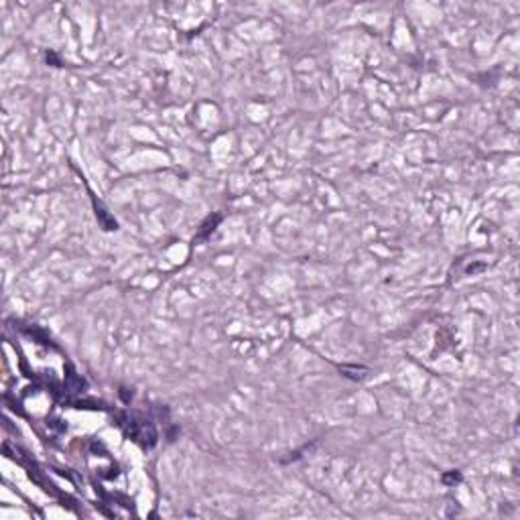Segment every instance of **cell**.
Masks as SVG:
<instances>
[{
  "label": "cell",
  "mask_w": 520,
  "mask_h": 520,
  "mask_svg": "<svg viewBox=\"0 0 520 520\" xmlns=\"http://www.w3.org/2000/svg\"><path fill=\"white\" fill-rule=\"evenodd\" d=\"M219 219H222V215H214V217L210 215V217H207L205 222L201 224V230H199V234H197V240H201V238H205L210 232H214L215 226L219 224Z\"/></svg>",
  "instance_id": "cell-1"
}]
</instances>
